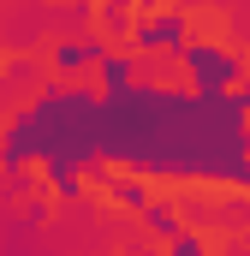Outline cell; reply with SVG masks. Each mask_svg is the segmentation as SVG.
I'll use <instances>...</instances> for the list:
<instances>
[{"mask_svg": "<svg viewBox=\"0 0 250 256\" xmlns=\"http://www.w3.org/2000/svg\"><path fill=\"white\" fill-rule=\"evenodd\" d=\"M190 42L185 18L179 12H161V18H149V24H137V48H155V54H179Z\"/></svg>", "mask_w": 250, "mask_h": 256, "instance_id": "cell-2", "label": "cell"}, {"mask_svg": "<svg viewBox=\"0 0 250 256\" xmlns=\"http://www.w3.org/2000/svg\"><path fill=\"white\" fill-rule=\"evenodd\" d=\"M114 196H120V202H131V208H143V202H149V191H143L137 179H114Z\"/></svg>", "mask_w": 250, "mask_h": 256, "instance_id": "cell-6", "label": "cell"}, {"mask_svg": "<svg viewBox=\"0 0 250 256\" xmlns=\"http://www.w3.org/2000/svg\"><path fill=\"white\" fill-rule=\"evenodd\" d=\"M173 256H202V244H196L190 232H179V238H173Z\"/></svg>", "mask_w": 250, "mask_h": 256, "instance_id": "cell-7", "label": "cell"}, {"mask_svg": "<svg viewBox=\"0 0 250 256\" xmlns=\"http://www.w3.org/2000/svg\"><path fill=\"white\" fill-rule=\"evenodd\" d=\"M179 60H185L196 96H232V90L244 84V60H238L232 48H220V42H185Z\"/></svg>", "mask_w": 250, "mask_h": 256, "instance_id": "cell-1", "label": "cell"}, {"mask_svg": "<svg viewBox=\"0 0 250 256\" xmlns=\"http://www.w3.org/2000/svg\"><path fill=\"white\" fill-rule=\"evenodd\" d=\"M96 60H102V42H90V36H78V42H60V54H54V66H60L66 78H78V72H90Z\"/></svg>", "mask_w": 250, "mask_h": 256, "instance_id": "cell-4", "label": "cell"}, {"mask_svg": "<svg viewBox=\"0 0 250 256\" xmlns=\"http://www.w3.org/2000/svg\"><path fill=\"white\" fill-rule=\"evenodd\" d=\"M96 72H102V96H120V90H131V84H137V60H131V54H120V48H102Z\"/></svg>", "mask_w": 250, "mask_h": 256, "instance_id": "cell-3", "label": "cell"}, {"mask_svg": "<svg viewBox=\"0 0 250 256\" xmlns=\"http://www.w3.org/2000/svg\"><path fill=\"white\" fill-rule=\"evenodd\" d=\"M137 214H143V226H149V232H167V238H179V232H185V226H179V214H173L167 202H143Z\"/></svg>", "mask_w": 250, "mask_h": 256, "instance_id": "cell-5", "label": "cell"}]
</instances>
